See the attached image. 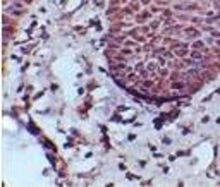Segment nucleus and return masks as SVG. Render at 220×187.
<instances>
[{
    "label": "nucleus",
    "mask_w": 220,
    "mask_h": 187,
    "mask_svg": "<svg viewBox=\"0 0 220 187\" xmlns=\"http://www.w3.org/2000/svg\"><path fill=\"white\" fill-rule=\"evenodd\" d=\"M191 59L196 60V62H201V59H203V53H201V52H198V48H196V50H193V52H191Z\"/></svg>",
    "instance_id": "1"
}]
</instances>
